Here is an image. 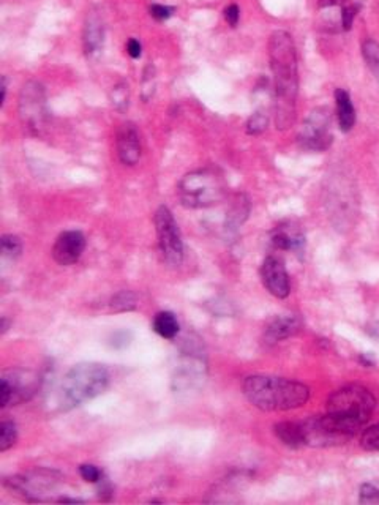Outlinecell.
Segmentation results:
<instances>
[{"label": "cell", "mask_w": 379, "mask_h": 505, "mask_svg": "<svg viewBox=\"0 0 379 505\" xmlns=\"http://www.w3.org/2000/svg\"><path fill=\"white\" fill-rule=\"evenodd\" d=\"M239 20H240V10H239L237 5H235V3L228 5V7L225 8V21L231 27H237Z\"/></svg>", "instance_id": "obj_33"}, {"label": "cell", "mask_w": 379, "mask_h": 505, "mask_svg": "<svg viewBox=\"0 0 379 505\" xmlns=\"http://www.w3.org/2000/svg\"><path fill=\"white\" fill-rule=\"evenodd\" d=\"M18 111H20V117L27 130L39 134L45 128L49 113L46 104V90L41 83L30 79L22 85L20 100H18Z\"/></svg>", "instance_id": "obj_6"}, {"label": "cell", "mask_w": 379, "mask_h": 505, "mask_svg": "<svg viewBox=\"0 0 379 505\" xmlns=\"http://www.w3.org/2000/svg\"><path fill=\"white\" fill-rule=\"evenodd\" d=\"M174 11H176V8L170 7V5L152 3L151 7H149V13H151V16L153 17V20H157L160 22L170 20V17L174 15Z\"/></svg>", "instance_id": "obj_31"}, {"label": "cell", "mask_w": 379, "mask_h": 505, "mask_svg": "<svg viewBox=\"0 0 379 505\" xmlns=\"http://www.w3.org/2000/svg\"><path fill=\"white\" fill-rule=\"evenodd\" d=\"M0 248H2L4 257L16 259V257L22 252V243L20 237L13 236V234H5V236H2V239H0Z\"/></svg>", "instance_id": "obj_22"}, {"label": "cell", "mask_w": 379, "mask_h": 505, "mask_svg": "<svg viewBox=\"0 0 379 505\" xmlns=\"http://www.w3.org/2000/svg\"><path fill=\"white\" fill-rule=\"evenodd\" d=\"M299 143L303 149L313 152H322L331 147V111L316 108L308 114L299 133Z\"/></svg>", "instance_id": "obj_8"}, {"label": "cell", "mask_w": 379, "mask_h": 505, "mask_svg": "<svg viewBox=\"0 0 379 505\" xmlns=\"http://www.w3.org/2000/svg\"><path fill=\"white\" fill-rule=\"evenodd\" d=\"M261 278L267 291L277 299H287L291 292L289 275L284 262L277 256H267L261 266Z\"/></svg>", "instance_id": "obj_10"}, {"label": "cell", "mask_w": 379, "mask_h": 505, "mask_svg": "<svg viewBox=\"0 0 379 505\" xmlns=\"http://www.w3.org/2000/svg\"><path fill=\"white\" fill-rule=\"evenodd\" d=\"M111 106L119 113H125L130 104V89L125 83H117L109 94Z\"/></svg>", "instance_id": "obj_21"}, {"label": "cell", "mask_w": 379, "mask_h": 505, "mask_svg": "<svg viewBox=\"0 0 379 505\" xmlns=\"http://www.w3.org/2000/svg\"><path fill=\"white\" fill-rule=\"evenodd\" d=\"M155 231H157L158 248L166 264L177 267L184 261V242L174 215L166 206H160L153 217Z\"/></svg>", "instance_id": "obj_7"}, {"label": "cell", "mask_w": 379, "mask_h": 505, "mask_svg": "<svg viewBox=\"0 0 379 505\" xmlns=\"http://www.w3.org/2000/svg\"><path fill=\"white\" fill-rule=\"evenodd\" d=\"M376 406V398L362 385H347L327 399V414L347 418L365 427Z\"/></svg>", "instance_id": "obj_5"}, {"label": "cell", "mask_w": 379, "mask_h": 505, "mask_svg": "<svg viewBox=\"0 0 379 505\" xmlns=\"http://www.w3.org/2000/svg\"><path fill=\"white\" fill-rule=\"evenodd\" d=\"M360 10V5H343L340 10V20H341V27H343L345 30H351L352 24H354V20H356V16L359 13Z\"/></svg>", "instance_id": "obj_29"}, {"label": "cell", "mask_w": 379, "mask_h": 505, "mask_svg": "<svg viewBox=\"0 0 379 505\" xmlns=\"http://www.w3.org/2000/svg\"><path fill=\"white\" fill-rule=\"evenodd\" d=\"M152 327L161 338L172 340V338H176L179 334L180 324L177 321L176 314H172L171 311H160L155 314Z\"/></svg>", "instance_id": "obj_20"}, {"label": "cell", "mask_w": 379, "mask_h": 505, "mask_svg": "<svg viewBox=\"0 0 379 505\" xmlns=\"http://www.w3.org/2000/svg\"><path fill=\"white\" fill-rule=\"evenodd\" d=\"M79 474L83 480L89 483H100L103 482V471L100 467L93 466V464H83L79 466Z\"/></svg>", "instance_id": "obj_30"}, {"label": "cell", "mask_w": 379, "mask_h": 505, "mask_svg": "<svg viewBox=\"0 0 379 505\" xmlns=\"http://www.w3.org/2000/svg\"><path fill=\"white\" fill-rule=\"evenodd\" d=\"M155 87H157V81H155V69L153 65H147L142 75L141 81V97L144 101H149L155 94Z\"/></svg>", "instance_id": "obj_24"}, {"label": "cell", "mask_w": 379, "mask_h": 505, "mask_svg": "<svg viewBox=\"0 0 379 505\" xmlns=\"http://www.w3.org/2000/svg\"><path fill=\"white\" fill-rule=\"evenodd\" d=\"M228 183L216 168L191 171L179 182L177 194L186 208H207L220 204L226 198Z\"/></svg>", "instance_id": "obj_4"}, {"label": "cell", "mask_w": 379, "mask_h": 505, "mask_svg": "<svg viewBox=\"0 0 379 505\" xmlns=\"http://www.w3.org/2000/svg\"><path fill=\"white\" fill-rule=\"evenodd\" d=\"M104 43V22L102 15L97 10H90L87 13L84 30H83V45L85 55H97L102 51Z\"/></svg>", "instance_id": "obj_15"}, {"label": "cell", "mask_w": 379, "mask_h": 505, "mask_svg": "<svg viewBox=\"0 0 379 505\" xmlns=\"http://www.w3.org/2000/svg\"><path fill=\"white\" fill-rule=\"evenodd\" d=\"M347 0H319V10L333 8V7H343Z\"/></svg>", "instance_id": "obj_35"}, {"label": "cell", "mask_w": 379, "mask_h": 505, "mask_svg": "<svg viewBox=\"0 0 379 505\" xmlns=\"http://www.w3.org/2000/svg\"><path fill=\"white\" fill-rule=\"evenodd\" d=\"M55 472L49 471H35L30 474H24V476H16L5 480V485L8 488L15 490L18 492H24V496L32 499L35 496V501H40V495L43 491L53 488L57 478H54Z\"/></svg>", "instance_id": "obj_11"}, {"label": "cell", "mask_w": 379, "mask_h": 505, "mask_svg": "<svg viewBox=\"0 0 379 505\" xmlns=\"http://www.w3.org/2000/svg\"><path fill=\"white\" fill-rule=\"evenodd\" d=\"M127 52L132 59H139L141 54H142V46H141V41L136 40V38H130L127 41Z\"/></svg>", "instance_id": "obj_34"}, {"label": "cell", "mask_w": 379, "mask_h": 505, "mask_svg": "<svg viewBox=\"0 0 379 505\" xmlns=\"http://www.w3.org/2000/svg\"><path fill=\"white\" fill-rule=\"evenodd\" d=\"M36 389H39V379L34 373L24 371V369H11L2 376L0 404L2 408H8V406L27 401L35 395Z\"/></svg>", "instance_id": "obj_9"}, {"label": "cell", "mask_w": 379, "mask_h": 505, "mask_svg": "<svg viewBox=\"0 0 379 505\" xmlns=\"http://www.w3.org/2000/svg\"><path fill=\"white\" fill-rule=\"evenodd\" d=\"M359 502L360 504H379V490L375 488V486L370 483L362 485V488H360Z\"/></svg>", "instance_id": "obj_32"}, {"label": "cell", "mask_w": 379, "mask_h": 505, "mask_svg": "<svg viewBox=\"0 0 379 505\" xmlns=\"http://www.w3.org/2000/svg\"><path fill=\"white\" fill-rule=\"evenodd\" d=\"M362 54L370 69L379 70V43L376 40H365L362 43Z\"/></svg>", "instance_id": "obj_25"}, {"label": "cell", "mask_w": 379, "mask_h": 505, "mask_svg": "<svg viewBox=\"0 0 379 505\" xmlns=\"http://www.w3.org/2000/svg\"><path fill=\"white\" fill-rule=\"evenodd\" d=\"M117 155L122 164L135 166L141 158V138L135 123H122L116 134Z\"/></svg>", "instance_id": "obj_13"}, {"label": "cell", "mask_w": 379, "mask_h": 505, "mask_svg": "<svg viewBox=\"0 0 379 505\" xmlns=\"http://www.w3.org/2000/svg\"><path fill=\"white\" fill-rule=\"evenodd\" d=\"M85 248V237L81 231H65L55 240L53 257L59 266H73L79 261Z\"/></svg>", "instance_id": "obj_12"}, {"label": "cell", "mask_w": 379, "mask_h": 505, "mask_svg": "<svg viewBox=\"0 0 379 505\" xmlns=\"http://www.w3.org/2000/svg\"><path fill=\"white\" fill-rule=\"evenodd\" d=\"M267 125H269V117H267L263 111L254 113L247 122V133L248 134H261L266 131Z\"/></svg>", "instance_id": "obj_28"}, {"label": "cell", "mask_w": 379, "mask_h": 505, "mask_svg": "<svg viewBox=\"0 0 379 505\" xmlns=\"http://www.w3.org/2000/svg\"><path fill=\"white\" fill-rule=\"evenodd\" d=\"M111 306H113L114 311H130L133 310L136 306V299L135 294L130 291H122L117 295H114V299L111 300Z\"/></svg>", "instance_id": "obj_26"}, {"label": "cell", "mask_w": 379, "mask_h": 505, "mask_svg": "<svg viewBox=\"0 0 379 505\" xmlns=\"http://www.w3.org/2000/svg\"><path fill=\"white\" fill-rule=\"evenodd\" d=\"M269 60L275 87V125L278 130H288L296 120L299 70L294 40L284 30L270 35Z\"/></svg>", "instance_id": "obj_1"}, {"label": "cell", "mask_w": 379, "mask_h": 505, "mask_svg": "<svg viewBox=\"0 0 379 505\" xmlns=\"http://www.w3.org/2000/svg\"><path fill=\"white\" fill-rule=\"evenodd\" d=\"M360 444L368 452H379V423L366 428L360 439Z\"/></svg>", "instance_id": "obj_27"}, {"label": "cell", "mask_w": 379, "mask_h": 505, "mask_svg": "<svg viewBox=\"0 0 379 505\" xmlns=\"http://www.w3.org/2000/svg\"><path fill=\"white\" fill-rule=\"evenodd\" d=\"M109 384L108 369L98 363H79L62 379L59 389L60 408L68 411L93 399L106 390Z\"/></svg>", "instance_id": "obj_3"}, {"label": "cell", "mask_w": 379, "mask_h": 505, "mask_svg": "<svg viewBox=\"0 0 379 505\" xmlns=\"http://www.w3.org/2000/svg\"><path fill=\"white\" fill-rule=\"evenodd\" d=\"M248 215H250V201H248L245 194L235 196L231 208H229L226 215V225H225L226 231L228 232L237 231L239 227L245 223Z\"/></svg>", "instance_id": "obj_19"}, {"label": "cell", "mask_w": 379, "mask_h": 505, "mask_svg": "<svg viewBox=\"0 0 379 505\" xmlns=\"http://www.w3.org/2000/svg\"><path fill=\"white\" fill-rule=\"evenodd\" d=\"M7 100V78H2V104Z\"/></svg>", "instance_id": "obj_36"}, {"label": "cell", "mask_w": 379, "mask_h": 505, "mask_svg": "<svg viewBox=\"0 0 379 505\" xmlns=\"http://www.w3.org/2000/svg\"><path fill=\"white\" fill-rule=\"evenodd\" d=\"M335 103H337L338 125L341 131H351L352 127L356 125V109H354L350 94L345 89H337L335 90Z\"/></svg>", "instance_id": "obj_17"}, {"label": "cell", "mask_w": 379, "mask_h": 505, "mask_svg": "<svg viewBox=\"0 0 379 505\" xmlns=\"http://www.w3.org/2000/svg\"><path fill=\"white\" fill-rule=\"evenodd\" d=\"M275 434L283 444L288 447L299 448L307 446L305 431H303L302 422H282L275 425Z\"/></svg>", "instance_id": "obj_18"}, {"label": "cell", "mask_w": 379, "mask_h": 505, "mask_svg": "<svg viewBox=\"0 0 379 505\" xmlns=\"http://www.w3.org/2000/svg\"><path fill=\"white\" fill-rule=\"evenodd\" d=\"M301 329H302V319L299 316H296V314L280 316L267 324V327L264 330V340L266 343H278L296 335Z\"/></svg>", "instance_id": "obj_16"}, {"label": "cell", "mask_w": 379, "mask_h": 505, "mask_svg": "<svg viewBox=\"0 0 379 505\" xmlns=\"http://www.w3.org/2000/svg\"><path fill=\"white\" fill-rule=\"evenodd\" d=\"M248 403L261 411H291L308 401L310 389L297 380L272 376H250L242 385Z\"/></svg>", "instance_id": "obj_2"}, {"label": "cell", "mask_w": 379, "mask_h": 505, "mask_svg": "<svg viewBox=\"0 0 379 505\" xmlns=\"http://www.w3.org/2000/svg\"><path fill=\"white\" fill-rule=\"evenodd\" d=\"M270 243L277 250L294 251L297 255L305 250V236L296 223H282L270 232Z\"/></svg>", "instance_id": "obj_14"}, {"label": "cell", "mask_w": 379, "mask_h": 505, "mask_svg": "<svg viewBox=\"0 0 379 505\" xmlns=\"http://www.w3.org/2000/svg\"><path fill=\"white\" fill-rule=\"evenodd\" d=\"M18 439L16 425L10 420L0 423V452H7L8 448L15 446Z\"/></svg>", "instance_id": "obj_23"}]
</instances>
